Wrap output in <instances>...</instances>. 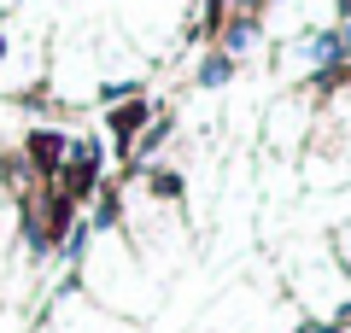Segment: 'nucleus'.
Here are the masks:
<instances>
[{
  "label": "nucleus",
  "mask_w": 351,
  "mask_h": 333,
  "mask_svg": "<svg viewBox=\"0 0 351 333\" xmlns=\"http://www.w3.org/2000/svg\"><path fill=\"white\" fill-rule=\"evenodd\" d=\"M123 24H129V36H135L141 47L158 53L164 41L182 29V0H129V6H123Z\"/></svg>",
  "instance_id": "3"
},
{
  "label": "nucleus",
  "mask_w": 351,
  "mask_h": 333,
  "mask_svg": "<svg viewBox=\"0 0 351 333\" xmlns=\"http://www.w3.org/2000/svg\"><path fill=\"white\" fill-rule=\"evenodd\" d=\"M82 286L94 293V304L112 310V316H135V310L158 304V293H152L141 258L112 234V228H100V234L88 240V251H82Z\"/></svg>",
  "instance_id": "1"
},
{
  "label": "nucleus",
  "mask_w": 351,
  "mask_h": 333,
  "mask_svg": "<svg viewBox=\"0 0 351 333\" xmlns=\"http://www.w3.org/2000/svg\"><path fill=\"white\" fill-rule=\"evenodd\" d=\"M334 263L346 269V281H351V222L339 228V240H334Z\"/></svg>",
  "instance_id": "6"
},
{
  "label": "nucleus",
  "mask_w": 351,
  "mask_h": 333,
  "mask_svg": "<svg viewBox=\"0 0 351 333\" xmlns=\"http://www.w3.org/2000/svg\"><path fill=\"white\" fill-rule=\"evenodd\" d=\"M299 333H322V328H299Z\"/></svg>",
  "instance_id": "8"
},
{
  "label": "nucleus",
  "mask_w": 351,
  "mask_h": 333,
  "mask_svg": "<svg viewBox=\"0 0 351 333\" xmlns=\"http://www.w3.org/2000/svg\"><path fill=\"white\" fill-rule=\"evenodd\" d=\"M339 333H351V316H339Z\"/></svg>",
  "instance_id": "7"
},
{
  "label": "nucleus",
  "mask_w": 351,
  "mask_h": 333,
  "mask_svg": "<svg viewBox=\"0 0 351 333\" xmlns=\"http://www.w3.org/2000/svg\"><path fill=\"white\" fill-rule=\"evenodd\" d=\"M135 123H147V99H129V106H117V117H112L117 135H129Z\"/></svg>",
  "instance_id": "5"
},
{
  "label": "nucleus",
  "mask_w": 351,
  "mask_h": 333,
  "mask_svg": "<svg viewBox=\"0 0 351 333\" xmlns=\"http://www.w3.org/2000/svg\"><path fill=\"white\" fill-rule=\"evenodd\" d=\"M311 123H316V111H311V99H299V94H287L276 111H269V147L276 152H293L304 135H311Z\"/></svg>",
  "instance_id": "4"
},
{
  "label": "nucleus",
  "mask_w": 351,
  "mask_h": 333,
  "mask_svg": "<svg viewBox=\"0 0 351 333\" xmlns=\"http://www.w3.org/2000/svg\"><path fill=\"white\" fill-rule=\"evenodd\" d=\"M287 281H293V310L311 321H339L351 316V281L334 263L328 246H304L287 258Z\"/></svg>",
  "instance_id": "2"
}]
</instances>
